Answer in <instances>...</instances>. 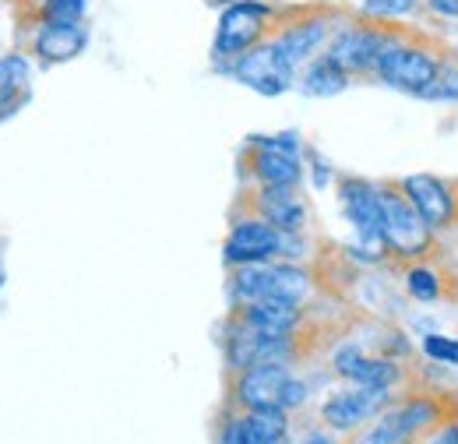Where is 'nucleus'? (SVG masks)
Segmentation results:
<instances>
[{"instance_id": "nucleus-19", "label": "nucleus", "mask_w": 458, "mask_h": 444, "mask_svg": "<svg viewBox=\"0 0 458 444\" xmlns=\"http://www.w3.org/2000/svg\"><path fill=\"white\" fill-rule=\"evenodd\" d=\"M395 420H399L402 434L412 438V434L427 431L430 423H437V406L430 398H409L402 409H395Z\"/></svg>"}, {"instance_id": "nucleus-5", "label": "nucleus", "mask_w": 458, "mask_h": 444, "mask_svg": "<svg viewBox=\"0 0 458 444\" xmlns=\"http://www.w3.org/2000/svg\"><path fill=\"white\" fill-rule=\"evenodd\" d=\"M233 293L243 303H258V300H286V303H300L310 293V276L303 269L293 265H240L233 276Z\"/></svg>"}, {"instance_id": "nucleus-31", "label": "nucleus", "mask_w": 458, "mask_h": 444, "mask_svg": "<svg viewBox=\"0 0 458 444\" xmlns=\"http://www.w3.org/2000/svg\"><path fill=\"white\" fill-rule=\"evenodd\" d=\"M430 444H458V427L452 423V427H441L437 434H434V441Z\"/></svg>"}, {"instance_id": "nucleus-26", "label": "nucleus", "mask_w": 458, "mask_h": 444, "mask_svg": "<svg viewBox=\"0 0 458 444\" xmlns=\"http://www.w3.org/2000/svg\"><path fill=\"white\" fill-rule=\"evenodd\" d=\"M399 441H405V434H402L395 413H388V416H381V420L374 423L370 434H363V441L360 444H399Z\"/></svg>"}, {"instance_id": "nucleus-29", "label": "nucleus", "mask_w": 458, "mask_h": 444, "mask_svg": "<svg viewBox=\"0 0 458 444\" xmlns=\"http://www.w3.org/2000/svg\"><path fill=\"white\" fill-rule=\"evenodd\" d=\"M303 398H307V385L289 378L286 391H283V409H286V406H303Z\"/></svg>"}, {"instance_id": "nucleus-12", "label": "nucleus", "mask_w": 458, "mask_h": 444, "mask_svg": "<svg viewBox=\"0 0 458 444\" xmlns=\"http://www.w3.org/2000/svg\"><path fill=\"white\" fill-rule=\"evenodd\" d=\"M286 363H254L247 371H240L236 381V402L254 413V409H283V391L289 385Z\"/></svg>"}, {"instance_id": "nucleus-14", "label": "nucleus", "mask_w": 458, "mask_h": 444, "mask_svg": "<svg viewBox=\"0 0 458 444\" xmlns=\"http://www.w3.org/2000/svg\"><path fill=\"white\" fill-rule=\"evenodd\" d=\"M335 371L343 374L345 381H352L356 388H385L392 391V385L402 378V371L392 360H377V356H367L363 349L356 346H343L335 353Z\"/></svg>"}, {"instance_id": "nucleus-24", "label": "nucleus", "mask_w": 458, "mask_h": 444, "mask_svg": "<svg viewBox=\"0 0 458 444\" xmlns=\"http://www.w3.org/2000/svg\"><path fill=\"white\" fill-rule=\"evenodd\" d=\"M423 99H430V103H455L458 99V64L445 60L441 74L434 78V85L427 89V96H423Z\"/></svg>"}, {"instance_id": "nucleus-27", "label": "nucleus", "mask_w": 458, "mask_h": 444, "mask_svg": "<svg viewBox=\"0 0 458 444\" xmlns=\"http://www.w3.org/2000/svg\"><path fill=\"white\" fill-rule=\"evenodd\" d=\"M29 103V81H14V85H4L0 89V120L14 116Z\"/></svg>"}, {"instance_id": "nucleus-21", "label": "nucleus", "mask_w": 458, "mask_h": 444, "mask_svg": "<svg viewBox=\"0 0 458 444\" xmlns=\"http://www.w3.org/2000/svg\"><path fill=\"white\" fill-rule=\"evenodd\" d=\"M39 18L43 25H78L85 18V0H47Z\"/></svg>"}, {"instance_id": "nucleus-4", "label": "nucleus", "mask_w": 458, "mask_h": 444, "mask_svg": "<svg viewBox=\"0 0 458 444\" xmlns=\"http://www.w3.org/2000/svg\"><path fill=\"white\" fill-rule=\"evenodd\" d=\"M381 222H385V247L395 258H423L434 247V226L423 219L412 201L402 194L399 184L381 187Z\"/></svg>"}, {"instance_id": "nucleus-6", "label": "nucleus", "mask_w": 458, "mask_h": 444, "mask_svg": "<svg viewBox=\"0 0 458 444\" xmlns=\"http://www.w3.org/2000/svg\"><path fill=\"white\" fill-rule=\"evenodd\" d=\"M226 71L240 85L254 89L258 96H283L289 85H293V78H296V67L289 64V56L279 50L276 39H265L254 50L236 56Z\"/></svg>"}, {"instance_id": "nucleus-15", "label": "nucleus", "mask_w": 458, "mask_h": 444, "mask_svg": "<svg viewBox=\"0 0 458 444\" xmlns=\"http://www.w3.org/2000/svg\"><path fill=\"white\" fill-rule=\"evenodd\" d=\"M240 321L258 335L268 338H289L300 325V303H286V300H258V303H243Z\"/></svg>"}, {"instance_id": "nucleus-30", "label": "nucleus", "mask_w": 458, "mask_h": 444, "mask_svg": "<svg viewBox=\"0 0 458 444\" xmlns=\"http://www.w3.org/2000/svg\"><path fill=\"white\" fill-rule=\"evenodd\" d=\"M427 7L441 18H455L458 21V0H427Z\"/></svg>"}, {"instance_id": "nucleus-25", "label": "nucleus", "mask_w": 458, "mask_h": 444, "mask_svg": "<svg viewBox=\"0 0 458 444\" xmlns=\"http://www.w3.org/2000/svg\"><path fill=\"white\" fill-rule=\"evenodd\" d=\"M423 353L437 363L458 367V338H445V335H423Z\"/></svg>"}, {"instance_id": "nucleus-28", "label": "nucleus", "mask_w": 458, "mask_h": 444, "mask_svg": "<svg viewBox=\"0 0 458 444\" xmlns=\"http://www.w3.org/2000/svg\"><path fill=\"white\" fill-rule=\"evenodd\" d=\"M14 81H29V64L25 56H0V89L14 85Z\"/></svg>"}, {"instance_id": "nucleus-2", "label": "nucleus", "mask_w": 458, "mask_h": 444, "mask_svg": "<svg viewBox=\"0 0 458 444\" xmlns=\"http://www.w3.org/2000/svg\"><path fill=\"white\" fill-rule=\"evenodd\" d=\"M409 32H402L399 25L392 21H352L335 29L332 43H328V56L335 64H343L349 74H374L377 71V60L388 54L395 43H402Z\"/></svg>"}, {"instance_id": "nucleus-34", "label": "nucleus", "mask_w": 458, "mask_h": 444, "mask_svg": "<svg viewBox=\"0 0 458 444\" xmlns=\"http://www.w3.org/2000/svg\"><path fill=\"white\" fill-rule=\"evenodd\" d=\"M0 286H4V265H0Z\"/></svg>"}, {"instance_id": "nucleus-33", "label": "nucleus", "mask_w": 458, "mask_h": 444, "mask_svg": "<svg viewBox=\"0 0 458 444\" xmlns=\"http://www.w3.org/2000/svg\"><path fill=\"white\" fill-rule=\"evenodd\" d=\"M32 4H36V11H39V7H43V4H47V0H32Z\"/></svg>"}, {"instance_id": "nucleus-10", "label": "nucleus", "mask_w": 458, "mask_h": 444, "mask_svg": "<svg viewBox=\"0 0 458 444\" xmlns=\"http://www.w3.org/2000/svg\"><path fill=\"white\" fill-rule=\"evenodd\" d=\"M339 198H343L345 219L352 222L356 236L370 247H385V222H381V187L345 176L339 184Z\"/></svg>"}, {"instance_id": "nucleus-32", "label": "nucleus", "mask_w": 458, "mask_h": 444, "mask_svg": "<svg viewBox=\"0 0 458 444\" xmlns=\"http://www.w3.org/2000/svg\"><path fill=\"white\" fill-rule=\"evenodd\" d=\"M303 444H335L332 438H321V434H314V438H307Z\"/></svg>"}, {"instance_id": "nucleus-23", "label": "nucleus", "mask_w": 458, "mask_h": 444, "mask_svg": "<svg viewBox=\"0 0 458 444\" xmlns=\"http://www.w3.org/2000/svg\"><path fill=\"white\" fill-rule=\"evenodd\" d=\"M416 7H420V0H363V18L395 21V18L416 14Z\"/></svg>"}, {"instance_id": "nucleus-20", "label": "nucleus", "mask_w": 458, "mask_h": 444, "mask_svg": "<svg viewBox=\"0 0 458 444\" xmlns=\"http://www.w3.org/2000/svg\"><path fill=\"white\" fill-rule=\"evenodd\" d=\"M223 444H286V441H283V438H268V434L258 427V420L247 413V416L229 420L226 431H223Z\"/></svg>"}, {"instance_id": "nucleus-16", "label": "nucleus", "mask_w": 458, "mask_h": 444, "mask_svg": "<svg viewBox=\"0 0 458 444\" xmlns=\"http://www.w3.org/2000/svg\"><path fill=\"white\" fill-rule=\"evenodd\" d=\"M258 216L265 222H272L286 236L300 233L307 226V209H303V201L296 198L293 187H261V194H258Z\"/></svg>"}, {"instance_id": "nucleus-11", "label": "nucleus", "mask_w": 458, "mask_h": 444, "mask_svg": "<svg viewBox=\"0 0 458 444\" xmlns=\"http://www.w3.org/2000/svg\"><path fill=\"white\" fill-rule=\"evenodd\" d=\"M399 187H402V194L412 201V209L430 222L434 229H448V226L455 222L458 198L448 180L430 176V173H412V176L399 180Z\"/></svg>"}, {"instance_id": "nucleus-17", "label": "nucleus", "mask_w": 458, "mask_h": 444, "mask_svg": "<svg viewBox=\"0 0 458 444\" xmlns=\"http://www.w3.org/2000/svg\"><path fill=\"white\" fill-rule=\"evenodd\" d=\"M85 47H89L85 21H78V25H43V32L32 43V50L43 64H67V60L85 54Z\"/></svg>"}, {"instance_id": "nucleus-1", "label": "nucleus", "mask_w": 458, "mask_h": 444, "mask_svg": "<svg viewBox=\"0 0 458 444\" xmlns=\"http://www.w3.org/2000/svg\"><path fill=\"white\" fill-rule=\"evenodd\" d=\"M445 60H448V56L441 54L430 39H423V36H405L402 43H395L388 54L377 60L374 78L385 81V85H392V89H399V92H409V96L423 99L427 89L434 85V78L441 74Z\"/></svg>"}, {"instance_id": "nucleus-22", "label": "nucleus", "mask_w": 458, "mask_h": 444, "mask_svg": "<svg viewBox=\"0 0 458 444\" xmlns=\"http://www.w3.org/2000/svg\"><path fill=\"white\" fill-rule=\"evenodd\" d=\"M405 289H409L412 300H420V303H434V300L441 296V278L434 276L430 269L416 265V269H409V276H405Z\"/></svg>"}, {"instance_id": "nucleus-3", "label": "nucleus", "mask_w": 458, "mask_h": 444, "mask_svg": "<svg viewBox=\"0 0 458 444\" xmlns=\"http://www.w3.org/2000/svg\"><path fill=\"white\" fill-rule=\"evenodd\" d=\"M276 25V11L261 0H236L229 4L219 18V29H216V47L212 54L219 64H233L236 56H243L247 50H254L258 43L272 39L268 29ZM223 67V71H226Z\"/></svg>"}, {"instance_id": "nucleus-18", "label": "nucleus", "mask_w": 458, "mask_h": 444, "mask_svg": "<svg viewBox=\"0 0 458 444\" xmlns=\"http://www.w3.org/2000/svg\"><path fill=\"white\" fill-rule=\"evenodd\" d=\"M349 71H345L343 64H335L332 56H314L310 64H307V71H303V92L307 96H314V99H328V96H339L349 89Z\"/></svg>"}, {"instance_id": "nucleus-8", "label": "nucleus", "mask_w": 458, "mask_h": 444, "mask_svg": "<svg viewBox=\"0 0 458 444\" xmlns=\"http://www.w3.org/2000/svg\"><path fill=\"white\" fill-rule=\"evenodd\" d=\"M250 169L261 180V187H296L303 166H300V145L293 134L279 138H254L250 149Z\"/></svg>"}, {"instance_id": "nucleus-9", "label": "nucleus", "mask_w": 458, "mask_h": 444, "mask_svg": "<svg viewBox=\"0 0 458 444\" xmlns=\"http://www.w3.org/2000/svg\"><path fill=\"white\" fill-rule=\"evenodd\" d=\"M276 29H279V32H276L272 39L279 43V50L289 56L293 67L310 64L314 54H318L325 43H332V36H335L328 11H300L293 21H283V25H276Z\"/></svg>"}, {"instance_id": "nucleus-7", "label": "nucleus", "mask_w": 458, "mask_h": 444, "mask_svg": "<svg viewBox=\"0 0 458 444\" xmlns=\"http://www.w3.org/2000/svg\"><path fill=\"white\" fill-rule=\"evenodd\" d=\"M286 247H289L286 233H279L272 222H265L261 216H258V219H243L233 226L223 254H226V265L240 269V265H261V261H272V258H279Z\"/></svg>"}, {"instance_id": "nucleus-13", "label": "nucleus", "mask_w": 458, "mask_h": 444, "mask_svg": "<svg viewBox=\"0 0 458 444\" xmlns=\"http://www.w3.org/2000/svg\"><path fill=\"white\" fill-rule=\"evenodd\" d=\"M388 406V391L385 388H352V391H339L325 402L321 416L325 423H332L335 431H352L360 423H367L370 416H377L381 409Z\"/></svg>"}]
</instances>
